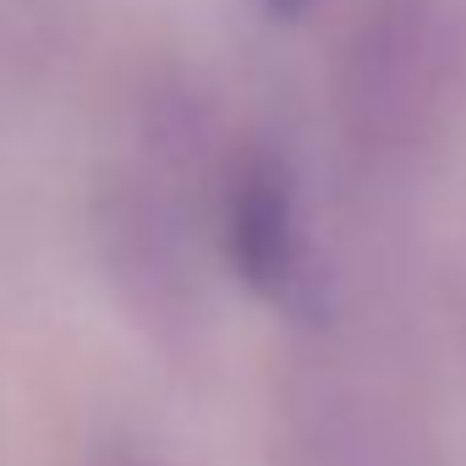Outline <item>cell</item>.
<instances>
[{"label":"cell","instance_id":"1","mask_svg":"<svg viewBox=\"0 0 466 466\" xmlns=\"http://www.w3.org/2000/svg\"><path fill=\"white\" fill-rule=\"evenodd\" d=\"M455 50L461 0H373L368 6L357 50H346V99L357 105V121L368 127L379 154L411 148L433 127V110L444 105V88L455 77Z\"/></svg>","mask_w":466,"mask_h":466},{"label":"cell","instance_id":"2","mask_svg":"<svg viewBox=\"0 0 466 466\" xmlns=\"http://www.w3.org/2000/svg\"><path fill=\"white\" fill-rule=\"evenodd\" d=\"M225 242H230V264H237V275L253 291L280 297L297 280V269H302L297 187H291V170L275 154H248L237 165V176H230Z\"/></svg>","mask_w":466,"mask_h":466},{"label":"cell","instance_id":"3","mask_svg":"<svg viewBox=\"0 0 466 466\" xmlns=\"http://www.w3.org/2000/svg\"><path fill=\"white\" fill-rule=\"evenodd\" d=\"M275 12H297V6H308V0H269Z\"/></svg>","mask_w":466,"mask_h":466}]
</instances>
